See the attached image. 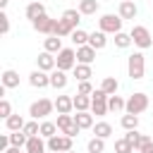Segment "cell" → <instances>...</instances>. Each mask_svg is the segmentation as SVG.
Wrapping results in <instances>:
<instances>
[{
    "label": "cell",
    "instance_id": "obj_19",
    "mask_svg": "<svg viewBox=\"0 0 153 153\" xmlns=\"http://www.w3.org/2000/svg\"><path fill=\"white\" fill-rule=\"evenodd\" d=\"M88 45H93L96 50H103V48L108 45V33H105V31H100V29H98V31H93V33L88 36Z\"/></svg>",
    "mask_w": 153,
    "mask_h": 153
},
{
    "label": "cell",
    "instance_id": "obj_15",
    "mask_svg": "<svg viewBox=\"0 0 153 153\" xmlns=\"http://www.w3.org/2000/svg\"><path fill=\"white\" fill-rule=\"evenodd\" d=\"M67 81H69V76H67L65 69H57V67H55V69L50 72V86H53L55 91H62V88L67 86Z\"/></svg>",
    "mask_w": 153,
    "mask_h": 153
},
{
    "label": "cell",
    "instance_id": "obj_5",
    "mask_svg": "<svg viewBox=\"0 0 153 153\" xmlns=\"http://www.w3.org/2000/svg\"><path fill=\"white\" fill-rule=\"evenodd\" d=\"M57 129L62 131V134H67V136H79V131H81V127L74 122V115H65V112H57Z\"/></svg>",
    "mask_w": 153,
    "mask_h": 153
},
{
    "label": "cell",
    "instance_id": "obj_7",
    "mask_svg": "<svg viewBox=\"0 0 153 153\" xmlns=\"http://www.w3.org/2000/svg\"><path fill=\"white\" fill-rule=\"evenodd\" d=\"M108 98H110V96H108L103 88H96V91L91 93V112L98 115V117H103V115L110 110V108H108Z\"/></svg>",
    "mask_w": 153,
    "mask_h": 153
},
{
    "label": "cell",
    "instance_id": "obj_31",
    "mask_svg": "<svg viewBox=\"0 0 153 153\" xmlns=\"http://www.w3.org/2000/svg\"><path fill=\"white\" fill-rule=\"evenodd\" d=\"M100 88H103L108 96H115V93H117V88H120V81H117L115 76H105V79H103V84H100Z\"/></svg>",
    "mask_w": 153,
    "mask_h": 153
},
{
    "label": "cell",
    "instance_id": "obj_12",
    "mask_svg": "<svg viewBox=\"0 0 153 153\" xmlns=\"http://www.w3.org/2000/svg\"><path fill=\"white\" fill-rule=\"evenodd\" d=\"M24 151L26 153H48V139H43L41 134L38 136H29Z\"/></svg>",
    "mask_w": 153,
    "mask_h": 153
},
{
    "label": "cell",
    "instance_id": "obj_1",
    "mask_svg": "<svg viewBox=\"0 0 153 153\" xmlns=\"http://www.w3.org/2000/svg\"><path fill=\"white\" fill-rule=\"evenodd\" d=\"M127 74H129L131 81L143 79V74H146V57H143L141 50H136V53H131L127 57Z\"/></svg>",
    "mask_w": 153,
    "mask_h": 153
},
{
    "label": "cell",
    "instance_id": "obj_49",
    "mask_svg": "<svg viewBox=\"0 0 153 153\" xmlns=\"http://www.w3.org/2000/svg\"><path fill=\"white\" fill-rule=\"evenodd\" d=\"M26 2H36V0H26Z\"/></svg>",
    "mask_w": 153,
    "mask_h": 153
},
{
    "label": "cell",
    "instance_id": "obj_24",
    "mask_svg": "<svg viewBox=\"0 0 153 153\" xmlns=\"http://www.w3.org/2000/svg\"><path fill=\"white\" fill-rule=\"evenodd\" d=\"M24 124H26V120H24L22 115H17V112H12V115L5 120L7 131H19V129H24Z\"/></svg>",
    "mask_w": 153,
    "mask_h": 153
},
{
    "label": "cell",
    "instance_id": "obj_48",
    "mask_svg": "<svg viewBox=\"0 0 153 153\" xmlns=\"http://www.w3.org/2000/svg\"><path fill=\"white\" fill-rule=\"evenodd\" d=\"M67 153H76V151H74V148H72V151H67Z\"/></svg>",
    "mask_w": 153,
    "mask_h": 153
},
{
    "label": "cell",
    "instance_id": "obj_11",
    "mask_svg": "<svg viewBox=\"0 0 153 153\" xmlns=\"http://www.w3.org/2000/svg\"><path fill=\"white\" fill-rule=\"evenodd\" d=\"M29 84L33 88H48L50 86V72H43V69H33L29 74Z\"/></svg>",
    "mask_w": 153,
    "mask_h": 153
},
{
    "label": "cell",
    "instance_id": "obj_9",
    "mask_svg": "<svg viewBox=\"0 0 153 153\" xmlns=\"http://www.w3.org/2000/svg\"><path fill=\"white\" fill-rule=\"evenodd\" d=\"M48 151H55V153H67V151H72V136H67V134H55V136H50L48 139Z\"/></svg>",
    "mask_w": 153,
    "mask_h": 153
},
{
    "label": "cell",
    "instance_id": "obj_46",
    "mask_svg": "<svg viewBox=\"0 0 153 153\" xmlns=\"http://www.w3.org/2000/svg\"><path fill=\"white\" fill-rule=\"evenodd\" d=\"M2 153H22V148H19V146H10V148L2 151Z\"/></svg>",
    "mask_w": 153,
    "mask_h": 153
},
{
    "label": "cell",
    "instance_id": "obj_32",
    "mask_svg": "<svg viewBox=\"0 0 153 153\" xmlns=\"http://www.w3.org/2000/svg\"><path fill=\"white\" fill-rule=\"evenodd\" d=\"M60 129H57V124L55 122H50V120H43L41 122V136L43 139H50V136H55Z\"/></svg>",
    "mask_w": 153,
    "mask_h": 153
},
{
    "label": "cell",
    "instance_id": "obj_3",
    "mask_svg": "<svg viewBox=\"0 0 153 153\" xmlns=\"http://www.w3.org/2000/svg\"><path fill=\"white\" fill-rule=\"evenodd\" d=\"M131 41H134V45L139 48V50H146V48H153V38H151V31L146 29V26H141V24H136V26H131Z\"/></svg>",
    "mask_w": 153,
    "mask_h": 153
},
{
    "label": "cell",
    "instance_id": "obj_50",
    "mask_svg": "<svg viewBox=\"0 0 153 153\" xmlns=\"http://www.w3.org/2000/svg\"><path fill=\"white\" fill-rule=\"evenodd\" d=\"M50 153H55V151H50Z\"/></svg>",
    "mask_w": 153,
    "mask_h": 153
},
{
    "label": "cell",
    "instance_id": "obj_30",
    "mask_svg": "<svg viewBox=\"0 0 153 153\" xmlns=\"http://www.w3.org/2000/svg\"><path fill=\"white\" fill-rule=\"evenodd\" d=\"M108 108H110V112H122V110L127 108V100H124L122 96H117V93H115V96H110V98H108Z\"/></svg>",
    "mask_w": 153,
    "mask_h": 153
},
{
    "label": "cell",
    "instance_id": "obj_47",
    "mask_svg": "<svg viewBox=\"0 0 153 153\" xmlns=\"http://www.w3.org/2000/svg\"><path fill=\"white\" fill-rule=\"evenodd\" d=\"M7 2H10V0H0V10H5V7H7Z\"/></svg>",
    "mask_w": 153,
    "mask_h": 153
},
{
    "label": "cell",
    "instance_id": "obj_13",
    "mask_svg": "<svg viewBox=\"0 0 153 153\" xmlns=\"http://www.w3.org/2000/svg\"><path fill=\"white\" fill-rule=\"evenodd\" d=\"M36 65H38V69H43V72H53V69L57 67V60H55V55H53V53L43 50V53H38Z\"/></svg>",
    "mask_w": 153,
    "mask_h": 153
},
{
    "label": "cell",
    "instance_id": "obj_42",
    "mask_svg": "<svg viewBox=\"0 0 153 153\" xmlns=\"http://www.w3.org/2000/svg\"><path fill=\"white\" fill-rule=\"evenodd\" d=\"M0 33H2V36H7V33H10V17L5 14V10L0 12Z\"/></svg>",
    "mask_w": 153,
    "mask_h": 153
},
{
    "label": "cell",
    "instance_id": "obj_34",
    "mask_svg": "<svg viewBox=\"0 0 153 153\" xmlns=\"http://www.w3.org/2000/svg\"><path fill=\"white\" fill-rule=\"evenodd\" d=\"M112 41H115V48H122V50H124V48H129V45L134 43V41H131V33H124V31L115 33V38H112Z\"/></svg>",
    "mask_w": 153,
    "mask_h": 153
},
{
    "label": "cell",
    "instance_id": "obj_27",
    "mask_svg": "<svg viewBox=\"0 0 153 153\" xmlns=\"http://www.w3.org/2000/svg\"><path fill=\"white\" fill-rule=\"evenodd\" d=\"M74 110H76V112L91 110V96H86V93H76V96H74Z\"/></svg>",
    "mask_w": 153,
    "mask_h": 153
},
{
    "label": "cell",
    "instance_id": "obj_28",
    "mask_svg": "<svg viewBox=\"0 0 153 153\" xmlns=\"http://www.w3.org/2000/svg\"><path fill=\"white\" fill-rule=\"evenodd\" d=\"M120 124H122V129H124V131H129V129H139V115L124 112V115H122V120H120Z\"/></svg>",
    "mask_w": 153,
    "mask_h": 153
},
{
    "label": "cell",
    "instance_id": "obj_10",
    "mask_svg": "<svg viewBox=\"0 0 153 153\" xmlns=\"http://www.w3.org/2000/svg\"><path fill=\"white\" fill-rule=\"evenodd\" d=\"M55 24H57V19H53V17H48V14H43V17H38V19L31 22V26H33L38 33H43V36H53V33H55Z\"/></svg>",
    "mask_w": 153,
    "mask_h": 153
},
{
    "label": "cell",
    "instance_id": "obj_39",
    "mask_svg": "<svg viewBox=\"0 0 153 153\" xmlns=\"http://www.w3.org/2000/svg\"><path fill=\"white\" fill-rule=\"evenodd\" d=\"M115 153H134V146L122 136V139H117V141H115Z\"/></svg>",
    "mask_w": 153,
    "mask_h": 153
},
{
    "label": "cell",
    "instance_id": "obj_25",
    "mask_svg": "<svg viewBox=\"0 0 153 153\" xmlns=\"http://www.w3.org/2000/svg\"><path fill=\"white\" fill-rule=\"evenodd\" d=\"M98 0H79V5H76V10L84 14V17H91V14H96L98 12Z\"/></svg>",
    "mask_w": 153,
    "mask_h": 153
},
{
    "label": "cell",
    "instance_id": "obj_44",
    "mask_svg": "<svg viewBox=\"0 0 153 153\" xmlns=\"http://www.w3.org/2000/svg\"><path fill=\"white\" fill-rule=\"evenodd\" d=\"M139 153H153V139L151 136H143V143L139 146Z\"/></svg>",
    "mask_w": 153,
    "mask_h": 153
},
{
    "label": "cell",
    "instance_id": "obj_14",
    "mask_svg": "<svg viewBox=\"0 0 153 153\" xmlns=\"http://www.w3.org/2000/svg\"><path fill=\"white\" fill-rule=\"evenodd\" d=\"M96 60V48L93 45H79L76 48V62H81V65H91Z\"/></svg>",
    "mask_w": 153,
    "mask_h": 153
},
{
    "label": "cell",
    "instance_id": "obj_38",
    "mask_svg": "<svg viewBox=\"0 0 153 153\" xmlns=\"http://www.w3.org/2000/svg\"><path fill=\"white\" fill-rule=\"evenodd\" d=\"M72 31H74V29H72L62 17H60V19H57V24H55V36H60V38H62V36H72Z\"/></svg>",
    "mask_w": 153,
    "mask_h": 153
},
{
    "label": "cell",
    "instance_id": "obj_21",
    "mask_svg": "<svg viewBox=\"0 0 153 153\" xmlns=\"http://www.w3.org/2000/svg\"><path fill=\"white\" fill-rule=\"evenodd\" d=\"M74 122H76L81 129H93V124H96V122H93V112H91V110L76 112V115H74Z\"/></svg>",
    "mask_w": 153,
    "mask_h": 153
},
{
    "label": "cell",
    "instance_id": "obj_8",
    "mask_svg": "<svg viewBox=\"0 0 153 153\" xmlns=\"http://www.w3.org/2000/svg\"><path fill=\"white\" fill-rule=\"evenodd\" d=\"M55 60H57V69L69 72V69L76 67V50H74V48H62V50L55 55Z\"/></svg>",
    "mask_w": 153,
    "mask_h": 153
},
{
    "label": "cell",
    "instance_id": "obj_16",
    "mask_svg": "<svg viewBox=\"0 0 153 153\" xmlns=\"http://www.w3.org/2000/svg\"><path fill=\"white\" fill-rule=\"evenodd\" d=\"M55 110L69 115V112L74 110V96H57V98H55Z\"/></svg>",
    "mask_w": 153,
    "mask_h": 153
},
{
    "label": "cell",
    "instance_id": "obj_18",
    "mask_svg": "<svg viewBox=\"0 0 153 153\" xmlns=\"http://www.w3.org/2000/svg\"><path fill=\"white\" fill-rule=\"evenodd\" d=\"M117 14H120L122 19H134V17H136V2H134V0H122Z\"/></svg>",
    "mask_w": 153,
    "mask_h": 153
},
{
    "label": "cell",
    "instance_id": "obj_17",
    "mask_svg": "<svg viewBox=\"0 0 153 153\" xmlns=\"http://www.w3.org/2000/svg\"><path fill=\"white\" fill-rule=\"evenodd\" d=\"M24 14H26V19H31V22H33V19H38V17H43V14H45V5H43L41 0H36V2H29Z\"/></svg>",
    "mask_w": 153,
    "mask_h": 153
},
{
    "label": "cell",
    "instance_id": "obj_20",
    "mask_svg": "<svg viewBox=\"0 0 153 153\" xmlns=\"http://www.w3.org/2000/svg\"><path fill=\"white\" fill-rule=\"evenodd\" d=\"M43 50H48V53H53V55H57L60 50H62V38L60 36H48V38H43Z\"/></svg>",
    "mask_w": 153,
    "mask_h": 153
},
{
    "label": "cell",
    "instance_id": "obj_45",
    "mask_svg": "<svg viewBox=\"0 0 153 153\" xmlns=\"http://www.w3.org/2000/svg\"><path fill=\"white\" fill-rule=\"evenodd\" d=\"M10 146H12V143H10V134H2V136H0V153L7 151Z\"/></svg>",
    "mask_w": 153,
    "mask_h": 153
},
{
    "label": "cell",
    "instance_id": "obj_36",
    "mask_svg": "<svg viewBox=\"0 0 153 153\" xmlns=\"http://www.w3.org/2000/svg\"><path fill=\"white\" fill-rule=\"evenodd\" d=\"M143 136H146V134H139L136 129H129V131L124 134V139H127V141L134 146V151H139V146L143 143Z\"/></svg>",
    "mask_w": 153,
    "mask_h": 153
},
{
    "label": "cell",
    "instance_id": "obj_22",
    "mask_svg": "<svg viewBox=\"0 0 153 153\" xmlns=\"http://www.w3.org/2000/svg\"><path fill=\"white\" fill-rule=\"evenodd\" d=\"M81 17H84V14H81L79 10H74V7H69V10H65V12H62V19H65V22H67L72 29H79Z\"/></svg>",
    "mask_w": 153,
    "mask_h": 153
},
{
    "label": "cell",
    "instance_id": "obj_4",
    "mask_svg": "<svg viewBox=\"0 0 153 153\" xmlns=\"http://www.w3.org/2000/svg\"><path fill=\"white\" fill-rule=\"evenodd\" d=\"M146 108H148V96H146L143 91H136V93H131V96L127 98V108H124V112L141 115Z\"/></svg>",
    "mask_w": 153,
    "mask_h": 153
},
{
    "label": "cell",
    "instance_id": "obj_6",
    "mask_svg": "<svg viewBox=\"0 0 153 153\" xmlns=\"http://www.w3.org/2000/svg\"><path fill=\"white\" fill-rule=\"evenodd\" d=\"M122 22H124V19H122L120 14H103V17L98 19V29L115 36V33L122 31Z\"/></svg>",
    "mask_w": 153,
    "mask_h": 153
},
{
    "label": "cell",
    "instance_id": "obj_41",
    "mask_svg": "<svg viewBox=\"0 0 153 153\" xmlns=\"http://www.w3.org/2000/svg\"><path fill=\"white\" fill-rule=\"evenodd\" d=\"M10 115H12V105H10V100H7V98H0V117L7 120Z\"/></svg>",
    "mask_w": 153,
    "mask_h": 153
},
{
    "label": "cell",
    "instance_id": "obj_33",
    "mask_svg": "<svg viewBox=\"0 0 153 153\" xmlns=\"http://www.w3.org/2000/svg\"><path fill=\"white\" fill-rule=\"evenodd\" d=\"M88 36H91V33H86L84 29H74L69 38H72V43L79 48V45H86V43H88Z\"/></svg>",
    "mask_w": 153,
    "mask_h": 153
},
{
    "label": "cell",
    "instance_id": "obj_29",
    "mask_svg": "<svg viewBox=\"0 0 153 153\" xmlns=\"http://www.w3.org/2000/svg\"><path fill=\"white\" fill-rule=\"evenodd\" d=\"M93 136H100V139L112 136V124L110 122H96L93 124Z\"/></svg>",
    "mask_w": 153,
    "mask_h": 153
},
{
    "label": "cell",
    "instance_id": "obj_40",
    "mask_svg": "<svg viewBox=\"0 0 153 153\" xmlns=\"http://www.w3.org/2000/svg\"><path fill=\"white\" fill-rule=\"evenodd\" d=\"M24 134H26V136H38V134H41V124H38V120L26 122V124H24Z\"/></svg>",
    "mask_w": 153,
    "mask_h": 153
},
{
    "label": "cell",
    "instance_id": "obj_2",
    "mask_svg": "<svg viewBox=\"0 0 153 153\" xmlns=\"http://www.w3.org/2000/svg\"><path fill=\"white\" fill-rule=\"evenodd\" d=\"M55 110V100H48V98H38L29 105V115L31 120H45L50 112Z\"/></svg>",
    "mask_w": 153,
    "mask_h": 153
},
{
    "label": "cell",
    "instance_id": "obj_37",
    "mask_svg": "<svg viewBox=\"0 0 153 153\" xmlns=\"http://www.w3.org/2000/svg\"><path fill=\"white\" fill-rule=\"evenodd\" d=\"M86 148H88V153H103V151H105V139L93 136V139L86 143Z\"/></svg>",
    "mask_w": 153,
    "mask_h": 153
},
{
    "label": "cell",
    "instance_id": "obj_26",
    "mask_svg": "<svg viewBox=\"0 0 153 153\" xmlns=\"http://www.w3.org/2000/svg\"><path fill=\"white\" fill-rule=\"evenodd\" d=\"M0 79H2V86H5V88H17V86H19V74H17L14 69H5Z\"/></svg>",
    "mask_w": 153,
    "mask_h": 153
},
{
    "label": "cell",
    "instance_id": "obj_23",
    "mask_svg": "<svg viewBox=\"0 0 153 153\" xmlns=\"http://www.w3.org/2000/svg\"><path fill=\"white\" fill-rule=\"evenodd\" d=\"M72 72H74L76 81H91V76H93V69H91V65H81V62H76V67H74Z\"/></svg>",
    "mask_w": 153,
    "mask_h": 153
},
{
    "label": "cell",
    "instance_id": "obj_35",
    "mask_svg": "<svg viewBox=\"0 0 153 153\" xmlns=\"http://www.w3.org/2000/svg\"><path fill=\"white\" fill-rule=\"evenodd\" d=\"M26 141H29V136L24 134V129H19V131H10V143H12V146L24 148V146H26Z\"/></svg>",
    "mask_w": 153,
    "mask_h": 153
},
{
    "label": "cell",
    "instance_id": "obj_43",
    "mask_svg": "<svg viewBox=\"0 0 153 153\" xmlns=\"http://www.w3.org/2000/svg\"><path fill=\"white\" fill-rule=\"evenodd\" d=\"M96 88H93V84L91 81H79V86H76V93H86V96H91Z\"/></svg>",
    "mask_w": 153,
    "mask_h": 153
}]
</instances>
